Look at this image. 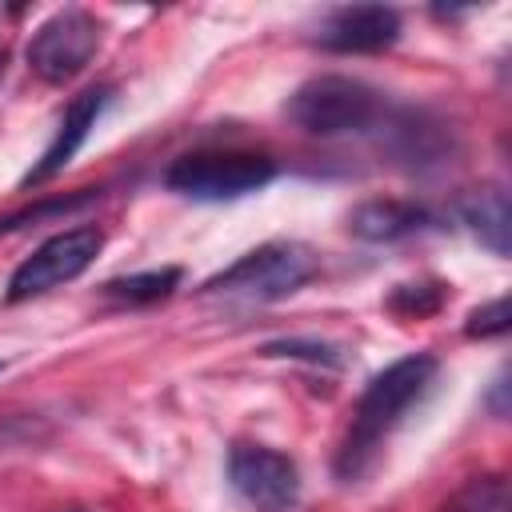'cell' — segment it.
<instances>
[{"instance_id":"obj_9","label":"cell","mask_w":512,"mask_h":512,"mask_svg":"<svg viewBox=\"0 0 512 512\" xmlns=\"http://www.w3.org/2000/svg\"><path fill=\"white\" fill-rule=\"evenodd\" d=\"M312 40L324 52H340V56L384 52L400 40V12L388 4H344L320 20Z\"/></svg>"},{"instance_id":"obj_1","label":"cell","mask_w":512,"mask_h":512,"mask_svg":"<svg viewBox=\"0 0 512 512\" xmlns=\"http://www.w3.org/2000/svg\"><path fill=\"white\" fill-rule=\"evenodd\" d=\"M436 372H440V360L436 356L412 352V356L392 360L384 372H376L368 380V388L356 400L352 424H348V432H344V440L336 448V464H332L344 484H356L376 464L384 440L404 420V412L416 400H424V392L432 388Z\"/></svg>"},{"instance_id":"obj_11","label":"cell","mask_w":512,"mask_h":512,"mask_svg":"<svg viewBox=\"0 0 512 512\" xmlns=\"http://www.w3.org/2000/svg\"><path fill=\"white\" fill-rule=\"evenodd\" d=\"M436 216L416 204V200H364L348 212V232L356 240H368V244H392V240H404V236H416L424 228H432Z\"/></svg>"},{"instance_id":"obj_18","label":"cell","mask_w":512,"mask_h":512,"mask_svg":"<svg viewBox=\"0 0 512 512\" xmlns=\"http://www.w3.org/2000/svg\"><path fill=\"white\" fill-rule=\"evenodd\" d=\"M508 300L504 296H496V300H488V304H480V308H472L468 312V324H464V336L468 340H492V336H504L508 332Z\"/></svg>"},{"instance_id":"obj_7","label":"cell","mask_w":512,"mask_h":512,"mask_svg":"<svg viewBox=\"0 0 512 512\" xmlns=\"http://www.w3.org/2000/svg\"><path fill=\"white\" fill-rule=\"evenodd\" d=\"M228 484L256 512H292L300 500V468L268 444H232Z\"/></svg>"},{"instance_id":"obj_10","label":"cell","mask_w":512,"mask_h":512,"mask_svg":"<svg viewBox=\"0 0 512 512\" xmlns=\"http://www.w3.org/2000/svg\"><path fill=\"white\" fill-rule=\"evenodd\" d=\"M108 100H112V84H96V88H84L80 96H72V104H68L64 116H60V128H56L52 144H48L44 156L24 172L20 188H40V184H48L52 176H60V172L68 168V160L80 152V144L88 140V132L96 128V120H100V112L108 108Z\"/></svg>"},{"instance_id":"obj_19","label":"cell","mask_w":512,"mask_h":512,"mask_svg":"<svg viewBox=\"0 0 512 512\" xmlns=\"http://www.w3.org/2000/svg\"><path fill=\"white\" fill-rule=\"evenodd\" d=\"M504 392H508V376L500 372V376L492 380V392H488V408H492V416H496V420H504V416H508V400H504Z\"/></svg>"},{"instance_id":"obj_14","label":"cell","mask_w":512,"mask_h":512,"mask_svg":"<svg viewBox=\"0 0 512 512\" xmlns=\"http://www.w3.org/2000/svg\"><path fill=\"white\" fill-rule=\"evenodd\" d=\"M444 300H448V284L420 280V284H396L384 304H388V312H396L404 320H424V316H436L444 308Z\"/></svg>"},{"instance_id":"obj_8","label":"cell","mask_w":512,"mask_h":512,"mask_svg":"<svg viewBox=\"0 0 512 512\" xmlns=\"http://www.w3.org/2000/svg\"><path fill=\"white\" fill-rule=\"evenodd\" d=\"M376 136V148L408 168V172H428V168H440L448 156H456V136L444 120H436L432 112H420V108H384L380 124L372 128Z\"/></svg>"},{"instance_id":"obj_15","label":"cell","mask_w":512,"mask_h":512,"mask_svg":"<svg viewBox=\"0 0 512 512\" xmlns=\"http://www.w3.org/2000/svg\"><path fill=\"white\" fill-rule=\"evenodd\" d=\"M260 356H268V360H308V364L340 368V348H336V344H324V340H300V336L268 340V344H260Z\"/></svg>"},{"instance_id":"obj_13","label":"cell","mask_w":512,"mask_h":512,"mask_svg":"<svg viewBox=\"0 0 512 512\" xmlns=\"http://www.w3.org/2000/svg\"><path fill=\"white\" fill-rule=\"evenodd\" d=\"M184 272L176 264L168 268H148V272H132V276H116V280H104L100 292L116 304H128V308H144V304H156V300H168L176 288H180Z\"/></svg>"},{"instance_id":"obj_21","label":"cell","mask_w":512,"mask_h":512,"mask_svg":"<svg viewBox=\"0 0 512 512\" xmlns=\"http://www.w3.org/2000/svg\"><path fill=\"white\" fill-rule=\"evenodd\" d=\"M68 512H92V508H68Z\"/></svg>"},{"instance_id":"obj_4","label":"cell","mask_w":512,"mask_h":512,"mask_svg":"<svg viewBox=\"0 0 512 512\" xmlns=\"http://www.w3.org/2000/svg\"><path fill=\"white\" fill-rule=\"evenodd\" d=\"M276 180V160L260 152H240V148H204L172 160L164 168V184L188 200L220 204V200H240Z\"/></svg>"},{"instance_id":"obj_2","label":"cell","mask_w":512,"mask_h":512,"mask_svg":"<svg viewBox=\"0 0 512 512\" xmlns=\"http://www.w3.org/2000/svg\"><path fill=\"white\" fill-rule=\"evenodd\" d=\"M388 100L356 80V76H340V72H324L304 80L292 96H288V120L296 128H304L308 136H352V132H368L380 124Z\"/></svg>"},{"instance_id":"obj_22","label":"cell","mask_w":512,"mask_h":512,"mask_svg":"<svg viewBox=\"0 0 512 512\" xmlns=\"http://www.w3.org/2000/svg\"><path fill=\"white\" fill-rule=\"evenodd\" d=\"M0 368H4V364H0Z\"/></svg>"},{"instance_id":"obj_3","label":"cell","mask_w":512,"mask_h":512,"mask_svg":"<svg viewBox=\"0 0 512 512\" xmlns=\"http://www.w3.org/2000/svg\"><path fill=\"white\" fill-rule=\"evenodd\" d=\"M316 272H320V260L304 244L272 240V244L244 252L236 264H228L212 280H204L200 292L220 296V300H236V304H272V300L300 292Z\"/></svg>"},{"instance_id":"obj_6","label":"cell","mask_w":512,"mask_h":512,"mask_svg":"<svg viewBox=\"0 0 512 512\" xmlns=\"http://www.w3.org/2000/svg\"><path fill=\"white\" fill-rule=\"evenodd\" d=\"M96 48H100V20L84 8H64L36 28L24 56L44 84H68L92 64Z\"/></svg>"},{"instance_id":"obj_16","label":"cell","mask_w":512,"mask_h":512,"mask_svg":"<svg viewBox=\"0 0 512 512\" xmlns=\"http://www.w3.org/2000/svg\"><path fill=\"white\" fill-rule=\"evenodd\" d=\"M440 512H504V480L500 476H476Z\"/></svg>"},{"instance_id":"obj_17","label":"cell","mask_w":512,"mask_h":512,"mask_svg":"<svg viewBox=\"0 0 512 512\" xmlns=\"http://www.w3.org/2000/svg\"><path fill=\"white\" fill-rule=\"evenodd\" d=\"M96 196H100V188H80V192H72V196H56V200L20 208V212H12V216H0V236H4V232H16V228H24V224L48 220V216H64V212H72V208H84V204H92Z\"/></svg>"},{"instance_id":"obj_5","label":"cell","mask_w":512,"mask_h":512,"mask_svg":"<svg viewBox=\"0 0 512 512\" xmlns=\"http://www.w3.org/2000/svg\"><path fill=\"white\" fill-rule=\"evenodd\" d=\"M100 248H104V232L96 224H76V228L48 236L32 256H24L12 268L8 288H4V304H24L32 296H44V292L76 280L80 272L92 268Z\"/></svg>"},{"instance_id":"obj_12","label":"cell","mask_w":512,"mask_h":512,"mask_svg":"<svg viewBox=\"0 0 512 512\" xmlns=\"http://www.w3.org/2000/svg\"><path fill=\"white\" fill-rule=\"evenodd\" d=\"M456 216L460 224H468V232L492 252V256H508L512 252V208H508V192L500 184H484L472 188L456 200Z\"/></svg>"},{"instance_id":"obj_20","label":"cell","mask_w":512,"mask_h":512,"mask_svg":"<svg viewBox=\"0 0 512 512\" xmlns=\"http://www.w3.org/2000/svg\"><path fill=\"white\" fill-rule=\"evenodd\" d=\"M4 64H8V52L0 48V76H4Z\"/></svg>"}]
</instances>
